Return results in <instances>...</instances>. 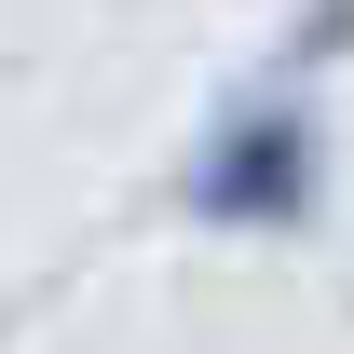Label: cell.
Returning <instances> with one entry per match:
<instances>
[{
	"label": "cell",
	"instance_id": "cell-1",
	"mask_svg": "<svg viewBox=\"0 0 354 354\" xmlns=\"http://www.w3.org/2000/svg\"><path fill=\"white\" fill-rule=\"evenodd\" d=\"M177 218L191 232H259V245L313 232L327 218V95L286 82V68H259L245 95H218L205 136L177 150Z\"/></svg>",
	"mask_w": 354,
	"mask_h": 354
},
{
	"label": "cell",
	"instance_id": "cell-2",
	"mask_svg": "<svg viewBox=\"0 0 354 354\" xmlns=\"http://www.w3.org/2000/svg\"><path fill=\"white\" fill-rule=\"evenodd\" d=\"M341 55H354V0H300V28H286V55H272V68H286V82H327Z\"/></svg>",
	"mask_w": 354,
	"mask_h": 354
}]
</instances>
